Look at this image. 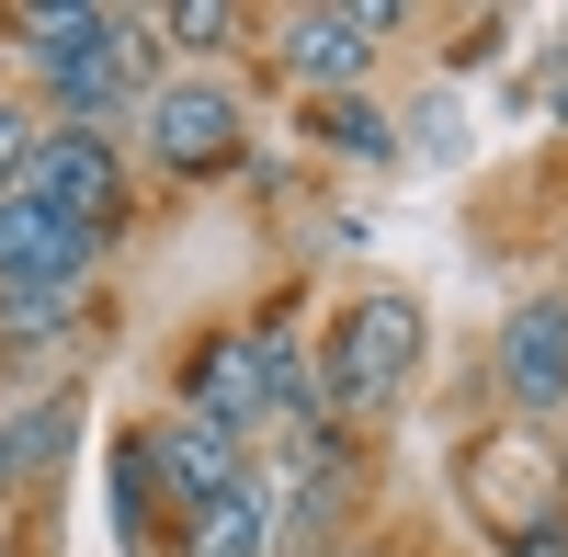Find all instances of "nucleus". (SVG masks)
I'll use <instances>...</instances> for the list:
<instances>
[{
	"instance_id": "nucleus-1",
	"label": "nucleus",
	"mask_w": 568,
	"mask_h": 557,
	"mask_svg": "<svg viewBox=\"0 0 568 557\" xmlns=\"http://www.w3.org/2000/svg\"><path fill=\"white\" fill-rule=\"evenodd\" d=\"M182 409L216 422L227 444H251L262 422H318V387L296 364V331H284V318H262V331H216L194 364H182Z\"/></svg>"
},
{
	"instance_id": "nucleus-2",
	"label": "nucleus",
	"mask_w": 568,
	"mask_h": 557,
	"mask_svg": "<svg viewBox=\"0 0 568 557\" xmlns=\"http://www.w3.org/2000/svg\"><path fill=\"white\" fill-rule=\"evenodd\" d=\"M149 34L160 23H136V12H23V58L69 103V125H91L149 80Z\"/></svg>"
},
{
	"instance_id": "nucleus-3",
	"label": "nucleus",
	"mask_w": 568,
	"mask_h": 557,
	"mask_svg": "<svg viewBox=\"0 0 568 557\" xmlns=\"http://www.w3.org/2000/svg\"><path fill=\"white\" fill-rule=\"evenodd\" d=\"M409 364H420V307L409 296H364V307L329 318V409L342 422H375L409 387Z\"/></svg>"
},
{
	"instance_id": "nucleus-4",
	"label": "nucleus",
	"mask_w": 568,
	"mask_h": 557,
	"mask_svg": "<svg viewBox=\"0 0 568 557\" xmlns=\"http://www.w3.org/2000/svg\"><path fill=\"white\" fill-rule=\"evenodd\" d=\"M12 194L103 240V227L125 216V171H114V136H103V125H58V136H34V149H23V171H12Z\"/></svg>"
},
{
	"instance_id": "nucleus-5",
	"label": "nucleus",
	"mask_w": 568,
	"mask_h": 557,
	"mask_svg": "<svg viewBox=\"0 0 568 557\" xmlns=\"http://www.w3.org/2000/svg\"><path fill=\"white\" fill-rule=\"evenodd\" d=\"M91 227H69V216H45V205H23V194H0V296H69L80 273H91Z\"/></svg>"
},
{
	"instance_id": "nucleus-6",
	"label": "nucleus",
	"mask_w": 568,
	"mask_h": 557,
	"mask_svg": "<svg viewBox=\"0 0 568 557\" xmlns=\"http://www.w3.org/2000/svg\"><path fill=\"white\" fill-rule=\"evenodd\" d=\"M240 91H216V80H171V91H149V149H160V171H227L240 160Z\"/></svg>"
},
{
	"instance_id": "nucleus-7",
	"label": "nucleus",
	"mask_w": 568,
	"mask_h": 557,
	"mask_svg": "<svg viewBox=\"0 0 568 557\" xmlns=\"http://www.w3.org/2000/svg\"><path fill=\"white\" fill-rule=\"evenodd\" d=\"M500 387L511 409H568V296H535L500 318Z\"/></svg>"
},
{
	"instance_id": "nucleus-8",
	"label": "nucleus",
	"mask_w": 568,
	"mask_h": 557,
	"mask_svg": "<svg viewBox=\"0 0 568 557\" xmlns=\"http://www.w3.org/2000/svg\"><path fill=\"white\" fill-rule=\"evenodd\" d=\"M149 478L182 500V513H194V500H227V489L251 478V444H227L216 422H194V409H182V422L149 444Z\"/></svg>"
},
{
	"instance_id": "nucleus-9",
	"label": "nucleus",
	"mask_w": 568,
	"mask_h": 557,
	"mask_svg": "<svg viewBox=\"0 0 568 557\" xmlns=\"http://www.w3.org/2000/svg\"><path fill=\"white\" fill-rule=\"evenodd\" d=\"M387 23H398V12H296V23H284V69L318 80V103H329V91L364 80V58H375V34H387Z\"/></svg>"
},
{
	"instance_id": "nucleus-10",
	"label": "nucleus",
	"mask_w": 568,
	"mask_h": 557,
	"mask_svg": "<svg viewBox=\"0 0 568 557\" xmlns=\"http://www.w3.org/2000/svg\"><path fill=\"white\" fill-rule=\"evenodd\" d=\"M182 557H273V500H262V478H240L227 500H194V513H182Z\"/></svg>"
},
{
	"instance_id": "nucleus-11",
	"label": "nucleus",
	"mask_w": 568,
	"mask_h": 557,
	"mask_svg": "<svg viewBox=\"0 0 568 557\" xmlns=\"http://www.w3.org/2000/svg\"><path fill=\"white\" fill-rule=\"evenodd\" d=\"M0 455H12V489L45 478V467L69 455V409H58V398H23V422H0Z\"/></svg>"
},
{
	"instance_id": "nucleus-12",
	"label": "nucleus",
	"mask_w": 568,
	"mask_h": 557,
	"mask_svg": "<svg viewBox=\"0 0 568 557\" xmlns=\"http://www.w3.org/2000/svg\"><path fill=\"white\" fill-rule=\"evenodd\" d=\"M307 136H318V149H342V160H387V114H375L364 91H329V103L307 114Z\"/></svg>"
},
{
	"instance_id": "nucleus-13",
	"label": "nucleus",
	"mask_w": 568,
	"mask_h": 557,
	"mask_svg": "<svg viewBox=\"0 0 568 557\" xmlns=\"http://www.w3.org/2000/svg\"><path fill=\"white\" fill-rule=\"evenodd\" d=\"M58 331H69V296H12V307H0V342H12V353H45Z\"/></svg>"
},
{
	"instance_id": "nucleus-14",
	"label": "nucleus",
	"mask_w": 568,
	"mask_h": 557,
	"mask_svg": "<svg viewBox=\"0 0 568 557\" xmlns=\"http://www.w3.org/2000/svg\"><path fill=\"white\" fill-rule=\"evenodd\" d=\"M240 12H216V0H182V12H160V34H182V45H216Z\"/></svg>"
},
{
	"instance_id": "nucleus-15",
	"label": "nucleus",
	"mask_w": 568,
	"mask_h": 557,
	"mask_svg": "<svg viewBox=\"0 0 568 557\" xmlns=\"http://www.w3.org/2000/svg\"><path fill=\"white\" fill-rule=\"evenodd\" d=\"M23 149H34V125H23V103H0V194H12V171H23Z\"/></svg>"
},
{
	"instance_id": "nucleus-16",
	"label": "nucleus",
	"mask_w": 568,
	"mask_h": 557,
	"mask_svg": "<svg viewBox=\"0 0 568 557\" xmlns=\"http://www.w3.org/2000/svg\"><path fill=\"white\" fill-rule=\"evenodd\" d=\"M0 500H12V455H0Z\"/></svg>"
}]
</instances>
